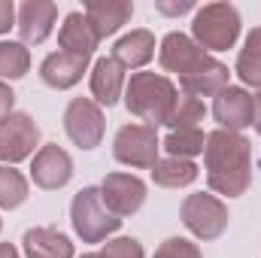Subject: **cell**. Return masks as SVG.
<instances>
[{
  "label": "cell",
  "instance_id": "cell-18",
  "mask_svg": "<svg viewBox=\"0 0 261 258\" xmlns=\"http://www.w3.org/2000/svg\"><path fill=\"white\" fill-rule=\"evenodd\" d=\"M58 43H61V52L91 58V52L97 49L100 40H97L94 28L88 24L85 12H67L64 24H61V31H58Z\"/></svg>",
  "mask_w": 261,
  "mask_h": 258
},
{
  "label": "cell",
  "instance_id": "cell-16",
  "mask_svg": "<svg viewBox=\"0 0 261 258\" xmlns=\"http://www.w3.org/2000/svg\"><path fill=\"white\" fill-rule=\"evenodd\" d=\"M134 15V3L130 0H88L85 3V18L94 28L97 40L113 37L122 24H128Z\"/></svg>",
  "mask_w": 261,
  "mask_h": 258
},
{
  "label": "cell",
  "instance_id": "cell-30",
  "mask_svg": "<svg viewBox=\"0 0 261 258\" xmlns=\"http://www.w3.org/2000/svg\"><path fill=\"white\" fill-rule=\"evenodd\" d=\"M15 6L12 0H0V34H9V28H15Z\"/></svg>",
  "mask_w": 261,
  "mask_h": 258
},
{
  "label": "cell",
  "instance_id": "cell-1",
  "mask_svg": "<svg viewBox=\"0 0 261 258\" xmlns=\"http://www.w3.org/2000/svg\"><path fill=\"white\" fill-rule=\"evenodd\" d=\"M203 170L206 186L216 194L240 197L252 186V146L243 134L216 128L206 134L203 146Z\"/></svg>",
  "mask_w": 261,
  "mask_h": 258
},
{
  "label": "cell",
  "instance_id": "cell-35",
  "mask_svg": "<svg viewBox=\"0 0 261 258\" xmlns=\"http://www.w3.org/2000/svg\"><path fill=\"white\" fill-rule=\"evenodd\" d=\"M0 231H3V219H0Z\"/></svg>",
  "mask_w": 261,
  "mask_h": 258
},
{
  "label": "cell",
  "instance_id": "cell-10",
  "mask_svg": "<svg viewBox=\"0 0 261 258\" xmlns=\"http://www.w3.org/2000/svg\"><path fill=\"white\" fill-rule=\"evenodd\" d=\"M31 179L34 186L46 189V192H58L73 179V158L64 152L58 143H46L37 149L34 164H31Z\"/></svg>",
  "mask_w": 261,
  "mask_h": 258
},
{
  "label": "cell",
  "instance_id": "cell-14",
  "mask_svg": "<svg viewBox=\"0 0 261 258\" xmlns=\"http://www.w3.org/2000/svg\"><path fill=\"white\" fill-rule=\"evenodd\" d=\"M82 73H88V58L85 55H70V52H52L43 58L40 64V79L55 88V91H67L73 88Z\"/></svg>",
  "mask_w": 261,
  "mask_h": 258
},
{
  "label": "cell",
  "instance_id": "cell-24",
  "mask_svg": "<svg viewBox=\"0 0 261 258\" xmlns=\"http://www.w3.org/2000/svg\"><path fill=\"white\" fill-rule=\"evenodd\" d=\"M31 70V52L24 43H0V82L3 79H21Z\"/></svg>",
  "mask_w": 261,
  "mask_h": 258
},
{
  "label": "cell",
  "instance_id": "cell-12",
  "mask_svg": "<svg viewBox=\"0 0 261 258\" xmlns=\"http://www.w3.org/2000/svg\"><path fill=\"white\" fill-rule=\"evenodd\" d=\"M55 21H58V6L52 0H28L18 6V15H15V28L24 46L46 43L55 31Z\"/></svg>",
  "mask_w": 261,
  "mask_h": 258
},
{
  "label": "cell",
  "instance_id": "cell-8",
  "mask_svg": "<svg viewBox=\"0 0 261 258\" xmlns=\"http://www.w3.org/2000/svg\"><path fill=\"white\" fill-rule=\"evenodd\" d=\"M40 146V125L28 113H12L0 122V161L3 164H18Z\"/></svg>",
  "mask_w": 261,
  "mask_h": 258
},
{
  "label": "cell",
  "instance_id": "cell-32",
  "mask_svg": "<svg viewBox=\"0 0 261 258\" xmlns=\"http://www.w3.org/2000/svg\"><path fill=\"white\" fill-rule=\"evenodd\" d=\"M252 104H255V116H252V128L261 134V91L252 94Z\"/></svg>",
  "mask_w": 261,
  "mask_h": 258
},
{
  "label": "cell",
  "instance_id": "cell-26",
  "mask_svg": "<svg viewBox=\"0 0 261 258\" xmlns=\"http://www.w3.org/2000/svg\"><path fill=\"white\" fill-rule=\"evenodd\" d=\"M203 116H206L203 100H197V97H192V94H179L176 104H173V113H170L167 125H170V131L197 128V125L203 122Z\"/></svg>",
  "mask_w": 261,
  "mask_h": 258
},
{
  "label": "cell",
  "instance_id": "cell-9",
  "mask_svg": "<svg viewBox=\"0 0 261 258\" xmlns=\"http://www.w3.org/2000/svg\"><path fill=\"white\" fill-rule=\"evenodd\" d=\"M100 197L113 216L125 219L146 203V183L134 173H107L100 183Z\"/></svg>",
  "mask_w": 261,
  "mask_h": 258
},
{
  "label": "cell",
  "instance_id": "cell-27",
  "mask_svg": "<svg viewBox=\"0 0 261 258\" xmlns=\"http://www.w3.org/2000/svg\"><path fill=\"white\" fill-rule=\"evenodd\" d=\"M152 258H203V255H200L197 243H192V240H186V237H167L155 249Z\"/></svg>",
  "mask_w": 261,
  "mask_h": 258
},
{
  "label": "cell",
  "instance_id": "cell-29",
  "mask_svg": "<svg viewBox=\"0 0 261 258\" xmlns=\"http://www.w3.org/2000/svg\"><path fill=\"white\" fill-rule=\"evenodd\" d=\"M155 9H158L161 15H182V12H192V9H195V3H192V0H179V3L158 0V3H155Z\"/></svg>",
  "mask_w": 261,
  "mask_h": 258
},
{
  "label": "cell",
  "instance_id": "cell-15",
  "mask_svg": "<svg viewBox=\"0 0 261 258\" xmlns=\"http://www.w3.org/2000/svg\"><path fill=\"white\" fill-rule=\"evenodd\" d=\"M228 79H231V70L222 61H216L213 55H206V61L200 67L179 76V85H182V94H192L200 100V97H216L222 88H228Z\"/></svg>",
  "mask_w": 261,
  "mask_h": 258
},
{
  "label": "cell",
  "instance_id": "cell-13",
  "mask_svg": "<svg viewBox=\"0 0 261 258\" xmlns=\"http://www.w3.org/2000/svg\"><path fill=\"white\" fill-rule=\"evenodd\" d=\"M158 61L167 73H176V76H186L192 73L195 67H200L206 61V52L197 46L189 34H179V31H170L164 40H161V49H158Z\"/></svg>",
  "mask_w": 261,
  "mask_h": 258
},
{
  "label": "cell",
  "instance_id": "cell-6",
  "mask_svg": "<svg viewBox=\"0 0 261 258\" xmlns=\"http://www.w3.org/2000/svg\"><path fill=\"white\" fill-rule=\"evenodd\" d=\"M158 131L152 125H122L116 131L113 140V155L116 161L128 164V167H140V170H152L158 161Z\"/></svg>",
  "mask_w": 261,
  "mask_h": 258
},
{
  "label": "cell",
  "instance_id": "cell-22",
  "mask_svg": "<svg viewBox=\"0 0 261 258\" xmlns=\"http://www.w3.org/2000/svg\"><path fill=\"white\" fill-rule=\"evenodd\" d=\"M234 73L246 85H252V88L261 91V28H252L249 31V37H246V43H243V49L237 55Z\"/></svg>",
  "mask_w": 261,
  "mask_h": 258
},
{
  "label": "cell",
  "instance_id": "cell-25",
  "mask_svg": "<svg viewBox=\"0 0 261 258\" xmlns=\"http://www.w3.org/2000/svg\"><path fill=\"white\" fill-rule=\"evenodd\" d=\"M28 200V179L9 167V164H0V207L3 210H15Z\"/></svg>",
  "mask_w": 261,
  "mask_h": 258
},
{
  "label": "cell",
  "instance_id": "cell-19",
  "mask_svg": "<svg viewBox=\"0 0 261 258\" xmlns=\"http://www.w3.org/2000/svg\"><path fill=\"white\" fill-rule=\"evenodd\" d=\"M113 58L125 67V70H140V67H146L155 58V34L146 31V28H137V31L125 34V37L116 43Z\"/></svg>",
  "mask_w": 261,
  "mask_h": 258
},
{
  "label": "cell",
  "instance_id": "cell-3",
  "mask_svg": "<svg viewBox=\"0 0 261 258\" xmlns=\"http://www.w3.org/2000/svg\"><path fill=\"white\" fill-rule=\"evenodd\" d=\"M240 37V12L231 3H206L195 12L192 40L203 52H225Z\"/></svg>",
  "mask_w": 261,
  "mask_h": 258
},
{
  "label": "cell",
  "instance_id": "cell-4",
  "mask_svg": "<svg viewBox=\"0 0 261 258\" xmlns=\"http://www.w3.org/2000/svg\"><path fill=\"white\" fill-rule=\"evenodd\" d=\"M70 222L73 231L82 237V243H103L110 234L122 228V219L113 216L100 197V189L85 186L70 203Z\"/></svg>",
  "mask_w": 261,
  "mask_h": 258
},
{
  "label": "cell",
  "instance_id": "cell-21",
  "mask_svg": "<svg viewBox=\"0 0 261 258\" xmlns=\"http://www.w3.org/2000/svg\"><path fill=\"white\" fill-rule=\"evenodd\" d=\"M197 164L186 158H158L152 167V183L161 189H186L197 179Z\"/></svg>",
  "mask_w": 261,
  "mask_h": 258
},
{
  "label": "cell",
  "instance_id": "cell-7",
  "mask_svg": "<svg viewBox=\"0 0 261 258\" xmlns=\"http://www.w3.org/2000/svg\"><path fill=\"white\" fill-rule=\"evenodd\" d=\"M64 131L67 137L79 146V149H94L103 140V110L94 104V97H73L64 110Z\"/></svg>",
  "mask_w": 261,
  "mask_h": 258
},
{
  "label": "cell",
  "instance_id": "cell-11",
  "mask_svg": "<svg viewBox=\"0 0 261 258\" xmlns=\"http://www.w3.org/2000/svg\"><path fill=\"white\" fill-rule=\"evenodd\" d=\"M252 116H255V104H252V94L240 85H228L216 94L213 100V119L219 122L222 131H231V134H240L243 128L252 125Z\"/></svg>",
  "mask_w": 261,
  "mask_h": 258
},
{
  "label": "cell",
  "instance_id": "cell-34",
  "mask_svg": "<svg viewBox=\"0 0 261 258\" xmlns=\"http://www.w3.org/2000/svg\"><path fill=\"white\" fill-rule=\"evenodd\" d=\"M82 258H100V255L97 252H88V255H82Z\"/></svg>",
  "mask_w": 261,
  "mask_h": 258
},
{
  "label": "cell",
  "instance_id": "cell-2",
  "mask_svg": "<svg viewBox=\"0 0 261 258\" xmlns=\"http://www.w3.org/2000/svg\"><path fill=\"white\" fill-rule=\"evenodd\" d=\"M176 85L164 73H130L125 82V107L130 116H137L146 125H167L173 104H176Z\"/></svg>",
  "mask_w": 261,
  "mask_h": 258
},
{
  "label": "cell",
  "instance_id": "cell-20",
  "mask_svg": "<svg viewBox=\"0 0 261 258\" xmlns=\"http://www.w3.org/2000/svg\"><path fill=\"white\" fill-rule=\"evenodd\" d=\"M21 243L28 258H73V243L58 228H31Z\"/></svg>",
  "mask_w": 261,
  "mask_h": 258
},
{
  "label": "cell",
  "instance_id": "cell-28",
  "mask_svg": "<svg viewBox=\"0 0 261 258\" xmlns=\"http://www.w3.org/2000/svg\"><path fill=\"white\" fill-rule=\"evenodd\" d=\"M97 255L100 258H146L143 255L140 240H134V237H116V240H107L103 249H100Z\"/></svg>",
  "mask_w": 261,
  "mask_h": 258
},
{
  "label": "cell",
  "instance_id": "cell-17",
  "mask_svg": "<svg viewBox=\"0 0 261 258\" xmlns=\"http://www.w3.org/2000/svg\"><path fill=\"white\" fill-rule=\"evenodd\" d=\"M91 94L97 107H113L125 94V67L116 58H97L91 67Z\"/></svg>",
  "mask_w": 261,
  "mask_h": 258
},
{
  "label": "cell",
  "instance_id": "cell-5",
  "mask_svg": "<svg viewBox=\"0 0 261 258\" xmlns=\"http://www.w3.org/2000/svg\"><path fill=\"white\" fill-rule=\"evenodd\" d=\"M182 225L195 234L197 240H219L228 228V207L216 194H189L179 207Z\"/></svg>",
  "mask_w": 261,
  "mask_h": 258
},
{
  "label": "cell",
  "instance_id": "cell-23",
  "mask_svg": "<svg viewBox=\"0 0 261 258\" xmlns=\"http://www.w3.org/2000/svg\"><path fill=\"white\" fill-rule=\"evenodd\" d=\"M203 146H206V134L200 128L170 131L161 143V149H167L170 158H186V161H192L195 155H203Z\"/></svg>",
  "mask_w": 261,
  "mask_h": 258
},
{
  "label": "cell",
  "instance_id": "cell-31",
  "mask_svg": "<svg viewBox=\"0 0 261 258\" xmlns=\"http://www.w3.org/2000/svg\"><path fill=\"white\" fill-rule=\"evenodd\" d=\"M12 107H15V94H12V88L6 82H0V122L6 116H12Z\"/></svg>",
  "mask_w": 261,
  "mask_h": 258
},
{
  "label": "cell",
  "instance_id": "cell-33",
  "mask_svg": "<svg viewBox=\"0 0 261 258\" xmlns=\"http://www.w3.org/2000/svg\"><path fill=\"white\" fill-rule=\"evenodd\" d=\"M0 258H18V249L12 243H0Z\"/></svg>",
  "mask_w": 261,
  "mask_h": 258
}]
</instances>
